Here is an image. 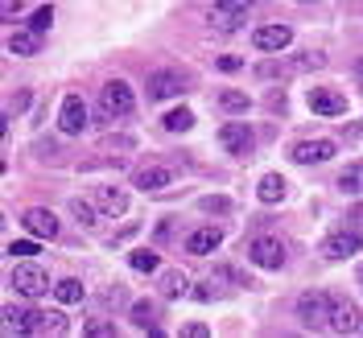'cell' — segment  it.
Segmentation results:
<instances>
[{
    "instance_id": "32",
    "label": "cell",
    "mask_w": 363,
    "mask_h": 338,
    "mask_svg": "<svg viewBox=\"0 0 363 338\" xmlns=\"http://www.w3.org/2000/svg\"><path fill=\"white\" fill-rule=\"evenodd\" d=\"M50 25H54V9H50V4H42V9H38V13L29 17V29H38V33H45Z\"/></svg>"
},
{
    "instance_id": "6",
    "label": "cell",
    "mask_w": 363,
    "mask_h": 338,
    "mask_svg": "<svg viewBox=\"0 0 363 338\" xmlns=\"http://www.w3.org/2000/svg\"><path fill=\"white\" fill-rule=\"evenodd\" d=\"M9 285H13L21 297H42V293H50V276H45L38 264H17V269H13V276H9Z\"/></svg>"
},
{
    "instance_id": "17",
    "label": "cell",
    "mask_w": 363,
    "mask_h": 338,
    "mask_svg": "<svg viewBox=\"0 0 363 338\" xmlns=\"http://www.w3.org/2000/svg\"><path fill=\"white\" fill-rule=\"evenodd\" d=\"M95 206L108 215V219H120L128 210V194L120 186H95Z\"/></svg>"
},
{
    "instance_id": "1",
    "label": "cell",
    "mask_w": 363,
    "mask_h": 338,
    "mask_svg": "<svg viewBox=\"0 0 363 338\" xmlns=\"http://www.w3.org/2000/svg\"><path fill=\"white\" fill-rule=\"evenodd\" d=\"M136 108V95L124 79H108L99 87V120H116V116H128Z\"/></svg>"
},
{
    "instance_id": "31",
    "label": "cell",
    "mask_w": 363,
    "mask_h": 338,
    "mask_svg": "<svg viewBox=\"0 0 363 338\" xmlns=\"http://www.w3.org/2000/svg\"><path fill=\"white\" fill-rule=\"evenodd\" d=\"M9 256H13V260H29V256H38V244H33V240H13V244H9Z\"/></svg>"
},
{
    "instance_id": "34",
    "label": "cell",
    "mask_w": 363,
    "mask_h": 338,
    "mask_svg": "<svg viewBox=\"0 0 363 338\" xmlns=\"http://www.w3.org/2000/svg\"><path fill=\"white\" fill-rule=\"evenodd\" d=\"M199 206H203L206 215H227L231 210V198H199Z\"/></svg>"
},
{
    "instance_id": "7",
    "label": "cell",
    "mask_w": 363,
    "mask_h": 338,
    "mask_svg": "<svg viewBox=\"0 0 363 338\" xmlns=\"http://www.w3.org/2000/svg\"><path fill=\"white\" fill-rule=\"evenodd\" d=\"M339 153L335 149V140H326V136H318V140H297L294 149H289V157L297 161V165H322V161H330Z\"/></svg>"
},
{
    "instance_id": "37",
    "label": "cell",
    "mask_w": 363,
    "mask_h": 338,
    "mask_svg": "<svg viewBox=\"0 0 363 338\" xmlns=\"http://www.w3.org/2000/svg\"><path fill=\"white\" fill-rule=\"evenodd\" d=\"M182 334H186V338H206L211 330H206L203 322H190V326H182Z\"/></svg>"
},
{
    "instance_id": "13",
    "label": "cell",
    "mask_w": 363,
    "mask_h": 338,
    "mask_svg": "<svg viewBox=\"0 0 363 338\" xmlns=\"http://www.w3.org/2000/svg\"><path fill=\"white\" fill-rule=\"evenodd\" d=\"M133 186L145 190V194H161L165 186H174V169L169 165H145V169H136Z\"/></svg>"
},
{
    "instance_id": "24",
    "label": "cell",
    "mask_w": 363,
    "mask_h": 338,
    "mask_svg": "<svg viewBox=\"0 0 363 338\" xmlns=\"http://www.w3.org/2000/svg\"><path fill=\"white\" fill-rule=\"evenodd\" d=\"M54 297H58L62 305H74V301H83V281H74V276L58 281V285H54Z\"/></svg>"
},
{
    "instance_id": "26",
    "label": "cell",
    "mask_w": 363,
    "mask_h": 338,
    "mask_svg": "<svg viewBox=\"0 0 363 338\" xmlns=\"http://www.w3.org/2000/svg\"><path fill=\"white\" fill-rule=\"evenodd\" d=\"M70 215H74V219H79L83 227H95V223H99V215H104V210H99L95 203H83V198H74V203H70Z\"/></svg>"
},
{
    "instance_id": "27",
    "label": "cell",
    "mask_w": 363,
    "mask_h": 338,
    "mask_svg": "<svg viewBox=\"0 0 363 338\" xmlns=\"http://www.w3.org/2000/svg\"><path fill=\"white\" fill-rule=\"evenodd\" d=\"M161 124H165L169 133H190V128H194V112H186V108H174V112L165 116Z\"/></svg>"
},
{
    "instance_id": "19",
    "label": "cell",
    "mask_w": 363,
    "mask_h": 338,
    "mask_svg": "<svg viewBox=\"0 0 363 338\" xmlns=\"http://www.w3.org/2000/svg\"><path fill=\"white\" fill-rule=\"evenodd\" d=\"M9 50L21 54V58H33V54H42V33L38 29H17V33H9Z\"/></svg>"
},
{
    "instance_id": "8",
    "label": "cell",
    "mask_w": 363,
    "mask_h": 338,
    "mask_svg": "<svg viewBox=\"0 0 363 338\" xmlns=\"http://www.w3.org/2000/svg\"><path fill=\"white\" fill-rule=\"evenodd\" d=\"M359 248H363L359 231H335V235L322 240V256H326V260H351Z\"/></svg>"
},
{
    "instance_id": "23",
    "label": "cell",
    "mask_w": 363,
    "mask_h": 338,
    "mask_svg": "<svg viewBox=\"0 0 363 338\" xmlns=\"http://www.w3.org/2000/svg\"><path fill=\"white\" fill-rule=\"evenodd\" d=\"M339 190L342 194H363V161H351L339 174Z\"/></svg>"
},
{
    "instance_id": "15",
    "label": "cell",
    "mask_w": 363,
    "mask_h": 338,
    "mask_svg": "<svg viewBox=\"0 0 363 338\" xmlns=\"http://www.w3.org/2000/svg\"><path fill=\"white\" fill-rule=\"evenodd\" d=\"M38 326H42V310L4 305V330H9V334H38Z\"/></svg>"
},
{
    "instance_id": "38",
    "label": "cell",
    "mask_w": 363,
    "mask_h": 338,
    "mask_svg": "<svg viewBox=\"0 0 363 338\" xmlns=\"http://www.w3.org/2000/svg\"><path fill=\"white\" fill-rule=\"evenodd\" d=\"M17 4H21V0H0V17H13V13H17Z\"/></svg>"
},
{
    "instance_id": "35",
    "label": "cell",
    "mask_w": 363,
    "mask_h": 338,
    "mask_svg": "<svg viewBox=\"0 0 363 338\" xmlns=\"http://www.w3.org/2000/svg\"><path fill=\"white\" fill-rule=\"evenodd\" d=\"M99 149H104V153H112V149H133V136H104Z\"/></svg>"
},
{
    "instance_id": "16",
    "label": "cell",
    "mask_w": 363,
    "mask_h": 338,
    "mask_svg": "<svg viewBox=\"0 0 363 338\" xmlns=\"http://www.w3.org/2000/svg\"><path fill=\"white\" fill-rule=\"evenodd\" d=\"M25 231L29 235H38V240H54L58 235V219H54V210H45V206H33V210H25Z\"/></svg>"
},
{
    "instance_id": "5",
    "label": "cell",
    "mask_w": 363,
    "mask_h": 338,
    "mask_svg": "<svg viewBox=\"0 0 363 338\" xmlns=\"http://www.w3.org/2000/svg\"><path fill=\"white\" fill-rule=\"evenodd\" d=\"M248 260L256 264V269H281L285 264V244L281 240H272V235H256L248 244Z\"/></svg>"
},
{
    "instance_id": "22",
    "label": "cell",
    "mask_w": 363,
    "mask_h": 338,
    "mask_svg": "<svg viewBox=\"0 0 363 338\" xmlns=\"http://www.w3.org/2000/svg\"><path fill=\"white\" fill-rule=\"evenodd\" d=\"M133 326H136V330L157 334V305H153V301H136V305H133Z\"/></svg>"
},
{
    "instance_id": "3",
    "label": "cell",
    "mask_w": 363,
    "mask_h": 338,
    "mask_svg": "<svg viewBox=\"0 0 363 338\" xmlns=\"http://www.w3.org/2000/svg\"><path fill=\"white\" fill-rule=\"evenodd\" d=\"M248 4L252 0H215L211 13H206V21L215 25V29H223V33H235L240 25L248 21Z\"/></svg>"
},
{
    "instance_id": "40",
    "label": "cell",
    "mask_w": 363,
    "mask_h": 338,
    "mask_svg": "<svg viewBox=\"0 0 363 338\" xmlns=\"http://www.w3.org/2000/svg\"><path fill=\"white\" fill-rule=\"evenodd\" d=\"M355 79H359V83H363V62H355Z\"/></svg>"
},
{
    "instance_id": "29",
    "label": "cell",
    "mask_w": 363,
    "mask_h": 338,
    "mask_svg": "<svg viewBox=\"0 0 363 338\" xmlns=\"http://www.w3.org/2000/svg\"><path fill=\"white\" fill-rule=\"evenodd\" d=\"M219 103H223L227 112H248V95H244V91H223Z\"/></svg>"
},
{
    "instance_id": "39",
    "label": "cell",
    "mask_w": 363,
    "mask_h": 338,
    "mask_svg": "<svg viewBox=\"0 0 363 338\" xmlns=\"http://www.w3.org/2000/svg\"><path fill=\"white\" fill-rule=\"evenodd\" d=\"M240 67H244L240 58H219V70H227V74H231V70H240Z\"/></svg>"
},
{
    "instance_id": "2",
    "label": "cell",
    "mask_w": 363,
    "mask_h": 338,
    "mask_svg": "<svg viewBox=\"0 0 363 338\" xmlns=\"http://www.w3.org/2000/svg\"><path fill=\"white\" fill-rule=\"evenodd\" d=\"M330 301H335V297L326 293V289H306V293L297 297V317H301V326H306V330L330 326Z\"/></svg>"
},
{
    "instance_id": "36",
    "label": "cell",
    "mask_w": 363,
    "mask_h": 338,
    "mask_svg": "<svg viewBox=\"0 0 363 338\" xmlns=\"http://www.w3.org/2000/svg\"><path fill=\"white\" fill-rule=\"evenodd\" d=\"M256 74H260V79H277V74H281V62H260V67H256Z\"/></svg>"
},
{
    "instance_id": "25",
    "label": "cell",
    "mask_w": 363,
    "mask_h": 338,
    "mask_svg": "<svg viewBox=\"0 0 363 338\" xmlns=\"http://www.w3.org/2000/svg\"><path fill=\"white\" fill-rule=\"evenodd\" d=\"M38 334H67V314H62V310H42Z\"/></svg>"
},
{
    "instance_id": "4",
    "label": "cell",
    "mask_w": 363,
    "mask_h": 338,
    "mask_svg": "<svg viewBox=\"0 0 363 338\" xmlns=\"http://www.w3.org/2000/svg\"><path fill=\"white\" fill-rule=\"evenodd\" d=\"M326 330H335V334H359L363 330L359 305H355L351 297H335V301H330V326H326Z\"/></svg>"
},
{
    "instance_id": "9",
    "label": "cell",
    "mask_w": 363,
    "mask_h": 338,
    "mask_svg": "<svg viewBox=\"0 0 363 338\" xmlns=\"http://www.w3.org/2000/svg\"><path fill=\"white\" fill-rule=\"evenodd\" d=\"M219 140H223L227 153H235V157H248L252 145H256V136H252V128L244 124V120H231V124H223V128H219Z\"/></svg>"
},
{
    "instance_id": "21",
    "label": "cell",
    "mask_w": 363,
    "mask_h": 338,
    "mask_svg": "<svg viewBox=\"0 0 363 338\" xmlns=\"http://www.w3.org/2000/svg\"><path fill=\"white\" fill-rule=\"evenodd\" d=\"M190 293V276L182 269H169L165 276H161V297H169V301H178V297Z\"/></svg>"
},
{
    "instance_id": "33",
    "label": "cell",
    "mask_w": 363,
    "mask_h": 338,
    "mask_svg": "<svg viewBox=\"0 0 363 338\" xmlns=\"http://www.w3.org/2000/svg\"><path fill=\"white\" fill-rule=\"evenodd\" d=\"M87 338H116V326L112 322H87V330H83Z\"/></svg>"
},
{
    "instance_id": "14",
    "label": "cell",
    "mask_w": 363,
    "mask_h": 338,
    "mask_svg": "<svg viewBox=\"0 0 363 338\" xmlns=\"http://www.w3.org/2000/svg\"><path fill=\"white\" fill-rule=\"evenodd\" d=\"M145 87H149V99H169V95L186 91V79H182L178 70H153Z\"/></svg>"
},
{
    "instance_id": "41",
    "label": "cell",
    "mask_w": 363,
    "mask_h": 338,
    "mask_svg": "<svg viewBox=\"0 0 363 338\" xmlns=\"http://www.w3.org/2000/svg\"><path fill=\"white\" fill-rule=\"evenodd\" d=\"M301 4H314V0H301Z\"/></svg>"
},
{
    "instance_id": "28",
    "label": "cell",
    "mask_w": 363,
    "mask_h": 338,
    "mask_svg": "<svg viewBox=\"0 0 363 338\" xmlns=\"http://www.w3.org/2000/svg\"><path fill=\"white\" fill-rule=\"evenodd\" d=\"M128 264H133L136 272H157V252H133V256H128Z\"/></svg>"
},
{
    "instance_id": "12",
    "label": "cell",
    "mask_w": 363,
    "mask_h": 338,
    "mask_svg": "<svg viewBox=\"0 0 363 338\" xmlns=\"http://www.w3.org/2000/svg\"><path fill=\"white\" fill-rule=\"evenodd\" d=\"M306 99H310V112L326 116V120H335V116L347 112V99H342L339 91H330V87H310Z\"/></svg>"
},
{
    "instance_id": "18",
    "label": "cell",
    "mask_w": 363,
    "mask_h": 338,
    "mask_svg": "<svg viewBox=\"0 0 363 338\" xmlns=\"http://www.w3.org/2000/svg\"><path fill=\"white\" fill-rule=\"evenodd\" d=\"M219 244H223V231H219V227H199V231L186 235V252H190V256H211Z\"/></svg>"
},
{
    "instance_id": "10",
    "label": "cell",
    "mask_w": 363,
    "mask_h": 338,
    "mask_svg": "<svg viewBox=\"0 0 363 338\" xmlns=\"http://www.w3.org/2000/svg\"><path fill=\"white\" fill-rule=\"evenodd\" d=\"M289 42H294V29H289V25H260V29L252 33V45H256L260 54H281Z\"/></svg>"
},
{
    "instance_id": "11",
    "label": "cell",
    "mask_w": 363,
    "mask_h": 338,
    "mask_svg": "<svg viewBox=\"0 0 363 338\" xmlns=\"http://www.w3.org/2000/svg\"><path fill=\"white\" fill-rule=\"evenodd\" d=\"M58 128H62L67 136H79L83 128H87V103H83V95H67V99H62Z\"/></svg>"
},
{
    "instance_id": "20",
    "label": "cell",
    "mask_w": 363,
    "mask_h": 338,
    "mask_svg": "<svg viewBox=\"0 0 363 338\" xmlns=\"http://www.w3.org/2000/svg\"><path fill=\"white\" fill-rule=\"evenodd\" d=\"M285 190H289V181L281 178V174H264V178H260V186H256V198H260V203H285Z\"/></svg>"
},
{
    "instance_id": "30",
    "label": "cell",
    "mask_w": 363,
    "mask_h": 338,
    "mask_svg": "<svg viewBox=\"0 0 363 338\" xmlns=\"http://www.w3.org/2000/svg\"><path fill=\"white\" fill-rule=\"evenodd\" d=\"M322 62H326L322 54H314V50H306V54H297L294 62H289V70H318Z\"/></svg>"
}]
</instances>
